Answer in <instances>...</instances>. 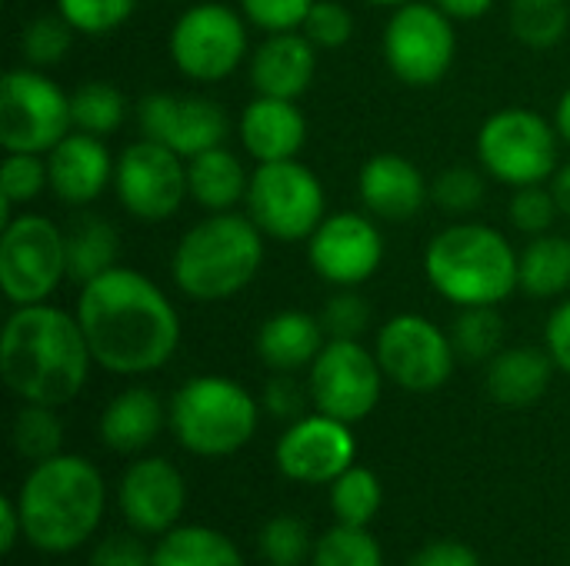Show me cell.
<instances>
[{
    "instance_id": "34",
    "label": "cell",
    "mask_w": 570,
    "mask_h": 566,
    "mask_svg": "<svg viewBox=\"0 0 570 566\" xmlns=\"http://www.w3.org/2000/svg\"><path fill=\"white\" fill-rule=\"evenodd\" d=\"M50 190L47 153H3L0 163V227L13 217V207L33 203Z\"/></svg>"
},
{
    "instance_id": "49",
    "label": "cell",
    "mask_w": 570,
    "mask_h": 566,
    "mask_svg": "<svg viewBox=\"0 0 570 566\" xmlns=\"http://www.w3.org/2000/svg\"><path fill=\"white\" fill-rule=\"evenodd\" d=\"M407 566H481V560H478V554L468 544L438 540V544L424 547Z\"/></svg>"
},
{
    "instance_id": "16",
    "label": "cell",
    "mask_w": 570,
    "mask_h": 566,
    "mask_svg": "<svg viewBox=\"0 0 570 566\" xmlns=\"http://www.w3.org/2000/svg\"><path fill=\"white\" fill-rule=\"evenodd\" d=\"M307 264L331 287H361L384 264V234L367 210L327 214L307 237Z\"/></svg>"
},
{
    "instance_id": "36",
    "label": "cell",
    "mask_w": 570,
    "mask_h": 566,
    "mask_svg": "<svg viewBox=\"0 0 570 566\" xmlns=\"http://www.w3.org/2000/svg\"><path fill=\"white\" fill-rule=\"evenodd\" d=\"M57 407H43V404H23L13 417V450L23 457V460H50L60 454V444H63V424L60 417L53 414Z\"/></svg>"
},
{
    "instance_id": "54",
    "label": "cell",
    "mask_w": 570,
    "mask_h": 566,
    "mask_svg": "<svg viewBox=\"0 0 570 566\" xmlns=\"http://www.w3.org/2000/svg\"><path fill=\"white\" fill-rule=\"evenodd\" d=\"M361 3H371V7H387V10H394V7H401V3H411V0H361Z\"/></svg>"
},
{
    "instance_id": "14",
    "label": "cell",
    "mask_w": 570,
    "mask_h": 566,
    "mask_svg": "<svg viewBox=\"0 0 570 566\" xmlns=\"http://www.w3.org/2000/svg\"><path fill=\"white\" fill-rule=\"evenodd\" d=\"M114 193L120 207L140 224H164L180 214L190 197L187 160L157 140H134L117 153Z\"/></svg>"
},
{
    "instance_id": "38",
    "label": "cell",
    "mask_w": 570,
    "mask_h": 566,
    "mask_svg": "<svg viewBox=\"0 0 570 566\" xmlns=\"http://www.w3.org/2000/svg\"><path fill=\"white\" fill-rule=\"evenodd\" d=\"M311 566H384L381 544L364 527H331L311 554Z\"/></svg>"
},
{
    "instance_id": "52",
    "label": "cell",
    "mask_w": 570,
    "mask_h": 566,
    "mask_svg": "<svg viewBox=\"0 0 570 566\" xmlns=\"http://www.w3.org/2000/svg\"><path fill=\"white\" fill-rule=\"evenodd\" d=\"M551 190H554V200H558V207H561V217H568L570 220V160L554 170Z\"/></svg>"
},
{
    "instance_id": "50",
    "label": "cell",
    "mask_w": 570,
    "mask_h": 566,
    "mask_svg": "<svg viewBox=\"0 0 570 566\" xmlns=\"http://www.w3.org/2000/svg\"><path fill=\"white\" fill-rule=\"evenodd\" d=\"M23 534V517H20V507L17 500L3 497L0 500V547L3 554H10L17 547V537Z\"/></svg>"
},
{
    "instance_id": "39",
    "label": "cell",
    "mask_w": 570,
    "mask_h": 566,
    "mask_svg": "<svg viewBox=\"0 0 570 566\" xmlns=\"http://www.w3.org/2000/svg\"><path fill=\"white\" fill-rule=\"evenodd\" d=\"M137 10V0H57V13L80 37H107L120 30Z\"/></svg>"
},
{
    "instance_id": "40",
    "label": "cell",
    "mask_w": 570,
    "mask_h": 566,
    "mask_svg": "<svg viewBox=\"0 0 570 566\" xmlns=\"http://www.w3.org/2000/svg\"><path fill=\"white\" fill-rule=\"evenodd\" d=\"M488 197V183L474 167H448L431 180V200L451 217H471Z\"/></svg>"
},
{
    "instance_id": "46",
    "label": "cell",
    "mask_w": 570,
    "mask_h": 566,
    "mask_svg": "<svg viewBox=\"0 0 570 566\" xmlns=\"http://www.w3.org/2000/svg\"><path fill=\"white\" fill-rule=\"evenodd\" d=\"M261 400L277 420H297V417H304V407L311 404V387H301L294 380V374H277L267 380Z\"/></svg>"
},
{
    "instance_id": "41",
    "label": "cell",
    "mask_w": 570,
    "mask_h": 566,
    "mask_svg": "<svg viewBox=\"0 0 570 566\" xmlns=\"http://www.w3.org/2000/svg\"><path fill=\"white\" fill-rule=\"evenodd\" d=\"M317 317L327 340H361L371 327V304L357 294V287H337Z\"/></svg>"
},
{
    "instance_id": "15",
    "label": "cell",
    "mask_w": 570,
    "mask_h": 566,
    "mask_svg": "<svg viewBox=\"0 0 570 566\" xmlns=\"http://www.w3.org/2000/svg\"><path fill=\"white\" fill-rule=\"evenodd\" d=\"M311 404L344 424H361L374 414L384 387L377 354L361 340H327L317 360L307 367Z\"/></svg>"
},
{
    "instance_id": "27",
    "label": "cell",
    "mask_w": 570,
    "mask_h": 566,
    "mask_svg": "<svg viewBox=\"0 0 570 566\" xmlns=\"http://www.w3.org/2000/svg\"><path fill=\"white\" fill-rule=\"evenodd\" d=\"M187 183H190V200L197 207H204L207 214H224V210H237V203L247 200L250 173L244 160L220 143L187 160Z\"/></svg>"
},
{
    "instance_id": "13",
    "label": "cell",
    "mask_w": 570,
    "mask_h": 566,
    "mask_svg": "<svg viewBox=\"0 0 570 566\" xmlns=\"http://www.w3.org/2000/svg\"><path fill=\"white\" fill-rule=\"evenodd\" d=\"M377 364L391 384L407 394H434L454 374V340L424 314H394L374 340Z\"/></svg>"
},
{
    "instance_id": "26",
    "label": "cell",
    "mask_w": 570,
    "mask_h": 566,
    "mask_svg": "<svg viewBox=\"0 0 570 566\" xmlns=\"http://www.w3.org/2000/svg\"><path fill=\"white\" fill-rule=\"evenodd\" d=\"M164 420H167L164 404L150 387H127L104 407L97 430L110 450L140 454L157 440Z\"/></svg>"
},
{
    "instance_id": "20",
    "label": "cell",
    "mask_w": 570,
    "mask_h": 566,
    "mask_svg": "<svg viewBox=\"0 0 570 566\" xmlns=\"http://www.w3.org/2000/svg\"><path fill=\"white\" fill-rule=\"evenodd\" d=\"M357 197L381 224H407L431 200V183L421 167L394 150L374 153L357 173Z\"/></svg>"
},
{
    "instance_id": "9",
    "label": "cell",
    "mask_w": 570,
    "mask_h": 566,
    "mask_svg": "<svg viewBox=\"0 0 570 566\" xmlns=\"http://www.w3.org/2000/svg\"><path fill=\"white\" fill-rule=\"evenodd\" d=\"M247 217L264 230L271 240H307L321 220L327 217V193L321 177L294 160H271L250 170L247 187Z\"/></svg>"
},
{
    "instance_id": "51",
    "label": "cell",
    "mask_w": 570,
    "mask_h": 566,
    "mask_svg": "<svg viewBox=\"0 0 570 566\" xmlns=\"http://www.w3.org/2000/svg\"><path fill=\"white\" fill-rule=\"evenodd\" d=\"M431 3H438L451 20H478L488 17L498 0H431Z\"/></svg>"
},
{
    "instance_id": "6",
    "label": "cell",
    "mask_w": 570,
    "mask_h": 566,
    "mask_svg": "<svg viewBox=\"0 0 570 566\" xmlns=\"http://www.w3.org/2000/svg\"><path fill=\"white\" fill-rule=\"evenodd\" d=\"M261 404L230 377L200 374L180 384L167 407L177 444L197 457H230L257 434Z\"/></svg>"
},
{
    "instance_id": "8",
    "label": "cell",
    "mask_w": 570,
    "mask_h": 566,
    "mask_svg": "<svg viewBox=\"0 0 570 566\" xmlns=\"http://www.w3.org/2000/svg\"><path fill=\"white\" fill-rule=\"evenodd\" d=\"M67 280V240L43 214H13L0 227V290L10 307L47 304Z\"/></svg>"
},
{
    "instance_id": "45",
    "label": "cell",
    "mask_w": 570,
    "mask_h": 566,
    "mask_svg": "<svg viewBox=\"0 0 570 566\" xmlns=\"http://www.w3.org/2000/svg\"><path fill=\"white\" fill-rule=\"evenodd\" d=\"M237 3L247 23H254L264 33H281V30H301L304 17L317 0H237Z\"/></svg>"
},
{
    "instance_id": "22",
    "label": "cell",
    "mask_w": 570,
    "mask_h": 566,
    "mask_svg": "<svg viewBox=\"0 0 570 566\" xmlns=\"http://www.w3.org/2000/svg\"><path fill=\"white\" fill-rule=\"evenodd\" d=\"M247 73L261 97L297 100L317 77V47L304 37V30L267 33L250 53Z\"/></svg>"
},
{
    "instance_id": "4",
    "label": "cell",
    "mask_w": 570,
    "mask_h": 566,
    "mask_svg": "<svg viewBox=\"0 0 570 566\" xmlns=\"http://www.w3.org/2000/svg\"><path fill=\"white\" fill-rule=\"evenodd\" d=\"M104 477L73 454L40 460L17 497L23 517V537L43 554L77 550L104 517Z\"/></svg>"
},
{
    "instance_id": "35",
    "label": "cell",
    "mask_w": 570,
    "mask_h": 566,
    "mask_svg": "<svg viewBox=\"0 0 570 566\" xmlns=\"http://www.w3.org/2000/svg\"><path fill=\"white\" fill-rule=\"evenodd\" d=\"M381 500H384V490H381V480L374 477V470L367 467H347L334 484H331V507H334V517L337 524H347V527H367L377 510H381Z\"/></svg>"
},
{
    "instance_id": "29",
    "label": "cell",
    "mask_w": 570,
    "mask_h": 566,
    "mask_svg": "<svg viewBox=\"0 0 570 566\" xmlns=\"http://www.w3.org/2000/svg\"><path fill=\"white\" fill-rule=\"evenodd\" d=\"M518 290L531 300H558L570 290V237L541 234L518 257Z\"/></svg>"
},
{
    "instance_id": "37",
    "label": "cell",
    "mask_w": 570,
    "mask_h": 566,
    "mask_svg": "<svg viewBox=\"0 0 570 566\" xmlns=\"http://www.w3.org/2000/svg\"><path fill=\"white\" fill-rule=\"evenodd\" d=\"M73 27L60 17V13H40L33 20L23 23L20 30V57L27 67L37 70H50L57 63L67 60L70 47H73Z\"/></svg>"
},
{
    "instance_id": "2",
    "label": "cell",
    "mask_w": 570,
    "mask_h": 566,
    "mask_svg": "<svg viewBox=\"0 0 570 566\" xmlns=\"http://www.w3.org/2000/svg\"><path fill=\"white\" fill-rule=\"evenodd\" d=\"M90 344L77 314L30 304L13 307L0 334V377L23 404L63 407L90 377Z\"/></svg>"
},
{
    "instance_id": "12",
    "label": "cell",
    "mask_w": 570,
    "mask_h": 566,
    "mask_svg": "<svg viewBox=\"0 0 570 566\" xmlns=\"http://www.w3.org/2000/svg\"><path fill=\"white\" fill-rule=\"evenodd\" d=\"M170 60L180 77L194 83L227 80L247 57V17L227 3L187 7L167 37Z\"/></svg>"
},
{
    "instance_id": "53",
    "label": "cell",
    "mask_w": 570,
    "mask_h": 566,
    "mask_svg": "<svg viewBox=\"0 0 570 566\" xmlns=\"http://www.w3.org/2000/svg\"><path fill=\"white\" fill-rule=\"evenodd\" d=\"M554 127H558L561 140L570 147V87L561 93V100L554 107Z\"/></svg>"
},
{
    "instance_id": "28",
    "label": "cell",
    "mask_w": 570,
    "mask_h": 566,
    "mask_svg": "<svg viewBox=\"0 0 570 566\" xmlns=\"http://www.w3.org/2000/svg\"><path fill=\"white\" fill-rule=\"evenodd\" d=\"M63 240H67V280L70 284L83 287L97 280L100 274H107L110 267H117L120 234L110 220L97 214H83L63 230Z\"/></svg>"
},
{
    "instance_id": "17",
    "label": "cell",
    "mask_w": 570,
    "mask_h": 566,
    "mask_svg": "<svg viewBox=\"0 0 570 566\" xmlns=\"http://www.w3.org/2000/svg\"><path fill=\"white\" fill-rule=\"evenodd\" d=\"M137 123L147 140H157L184 160L220 147L230 133L227 110L200 93H147L137 103Z\"/></svg>"
},
{
    "instance_id": "30",
    "label": "cell",
    "mask_w": 570,
    "mask_h": 566,
    "mask_svg": "<svg viewBox=\"0 0 570 566\" xmlns=\"http://www.w3.org/2000/svg\"><path fill=\"white\" fill-rule=\"evenodd\" d=\"M150 554L154 566H244L240 550L210 527H174Z\"/></svg>"
},
{
    "instance_id": "21",
    "label": "cell",
    "mask_w": 570,
    "mask_h": 566,
    "mask_svg": "<svg viewBox=\"0 0 570 566\" xmlns=\"http://www.w3.org/2000/svg\"><path fill=\"white\" fill-rule=\"evenodd\" d=\"M114 167H117V157L107 150L104 137H94L83 130H70L47 153L50 190L67 207L94 203L107 190V183H114Z\"/></svg>"
},
{
    "instance_id": "18",
    "label": "cell",
    "mask_w": 570,
    "mask_h": 566,
    "mask_svg": "<svg viewBox=\"0 0 570 566\" xmlns=\"http://www.w3.org/2000/svg\"><path fill=\"white\" fill-rule=\"evenodd\" d=\"M277 467L287 480L297 484H334L347 467H354L357 440L351 424L327 414H304L291 420L284 437L277 440Z\"/></svg>"
},
{
    "instance_id": "48",
    "label": "cell",
    "mask_w": 570,
    "mask_h": 566,
    "mask_svg": "<svg viewBox=\"0 0 570 566\" xmlns=\"http://www.w3.org/2000/svg\"><path fill=\"white\" fill-rule=\"evenodd\" d=\"M544 350L551 354V360L558 364V370H564L570 377V297H564L544 327Z\"/></svg>"
},
{
    "instance_id": "31",
    "label": "cell",
    "mask_w": 570,
    "mask_h": 566,
    "mask_svg": "<svg viewBox=\"0 0 570 566\" xmlns=\"http://www.w3.org/2000/svg\"><path fill=\"white\" fill-rule=\"evenodd\" d=\"M508 27L531 50H551L568 37L570 0H511Z\"/></svg>"
},
{
    "instance_id": "44",
    "label": "cell",
    "mask_w": 570,
    "mask_h": 566,
    "mask_svg": "<svg viewBox=\"0 0 570 566\" xmlns=\"http://www.w3.org/2000/svg\"><path fill=\"white\" fill-rule=\"evenodd\" d=\"M301 30L317 50H337L354 37V13L341 0H317Z\"/></svg>"
},
{
    "instance_id": "24",
    "label": "cell",
    "mask_w": 570,
    "mask_h": 566,
    "mask_svg": "<svg viewBox=\"0 0 570 566\" xmlns=\"http://www.w3.org/2000/svg\"><path fill=\"white\" fill-rule=\"evenodd\" d=\"M324 344H327V334L317 314L277 310L261 324L254 350L261 364H267L274 374H297L317 360Z\"/></svg>"
},
{
    "instance_id": "32",
    "label": "cell",
    "mask_w": 570,
    "mask_h": 566,
    "mask_svg": "<svg viewBox=\"0 0 570 566\" xmlns=\"http://www.w3.org/2000/svg\"><path fill=\"white\" fill-rule=\"evenodd\" d=\"M448 334L461 360L491 364L504 350L508 324L498 307H458V317Z\"/></svg>"
},
{
    "instance_id": "19",
    "label": "cell",
    "mask_w": 570,
    "mask_h": 566,
    "mask_svg": "<svg viewBox=\"0 0 570 566\" xmlns=\"http://www.w3.org/2000/svg\"><path fill=\"white\" fill-rule=\"evenodd\" d=\"M117 500L134 530L167 534L187 507V484L170 460L144 457L124 474Z\"/></svg>"
},
{
    "instance_id": "1",
    "label": "cell",
    "mask_w": 570,
    "mask_h": 566,
    "mask_svg": "<svg viewBox=\"0 0 570 566\" xmlns=\"http://www.w3.org/2000/svg\"><path fill=\"white\" fill-rule=\"evenodd\" d=\"M77 320L94 364L117 377L154 374L180 347V314L174 300L140 270L110 267L80 287Z\"/></svg>"
},
{
    "instance_id": "23",
    "label": "cell",
    "mask_w": 570,
    "mask_h": 566,
    "mask_svg": "<svg viewBox=\"0 0 570 566\" xmlns=\"http://www.w3.org/2000/svg\"><path fill=\"white\" fill-rule=\"evenodd\" d=\"M240 147L250 160H294L307 143V117L301 113L297 100L281 97H254L237 120Z\"/></svg>"
},
{
    "instance_id": "42",
    "label": "cell",
    "mask_w": 570,
    "mask_h": 566,
    "mask_svg": "<svg viewBox=\"0 0 570 566\" xmlns=\"http://www.w3.org/2000/svg\"><path fill=\"white\" fill-rule=\"evenodd\" d=\"M261 554L264 560H271L274 566H301L311 554V534L307 524L297 517H274L264 530H261Z\"/></svg>"
},
{
    "instance_id": "47",
    "label": "cell",
    "mask_w": 570,
    "mask_h": 566,
    "mask_svg": "<svg viewBox=\"0 0 570 566\" xmlns=\"http://www.w3.org/2000/svg\"><path fill=\"white\" fill-rule=\"evenodd\" d=\"M90 566H154V554H147L134 537H107L97 544Z\"/></svg>"
},
{
    "instance_id": "5",
    "label": "cell",
    "mask_w": 570,
    "mask_h": 566,
    "mask_svg": "<svg viewBox=\"0 0 570 566\" xmlns=\"http://www.w3.org/2000/svg\"><path fill=\"white\" fill-rule=\"evenodd\" d=\"M518 250L478 220H454L424 250V277L454 307H501L518 290Z\"/></svg>"
},
{
    "instance_id": "3",
    "label": "cell",
    "mask_w": 570,
    "mask_h": 566,
    "mask_svg": "<svg viewBox=\"0 0 570 566\" xmlns=\"http://www.w3.org/2000/svg\"><path fill=\"white\" fill-rule=\"evenodd\" d=\"M264 240V230L247 214H207L180 234L170 254L174 287L194 304L234 300L261 274L267 257Z\"/></svg>"
},
{
    "instance_id": "11",
    "label": "cell",
    "mask_w": 570,
    "mask_h": 566,
    "mask_svg": "<svg viewBox=\"0 0 570 566\" xmlns=\"http://www.w3.org/2000/svg\"><path fill=\"white\" fill-rule=\"evenodd\" d=\"M384 63L414 90L441 83L458 57L454 20L431 0H411L391 10L384 27Z\"/></svg>"
},
{
    "instance_id": "25",
    "label": "cell",
    "mask_w": 570,
    "mask_h": 566,
    "mask_svg": "<svg viewBox=\"0 0 570 566\" xmlns=\"http://www.w3.org/2000/svg\"><path fill=\"white\" fill-rule=\"evenodd\" d=\"M554 360L548 350L538 347H504L491 364H488V394L494 404L521 410L538 404L554 377Z\"/></svg>"
},
{
    "instance_id": "10",
    "label": "cell",
    "mask_w": 570,
    "mask_h": 566,
    "mask_svg": "<svg viewBox=\"0 0 570 566\" xmlns=\"http://www.w3.org/2000/svg\"><path fill=\"white\" fill-rule=\"evenodd\" d=\"M73 130L70 93L37 67H13L0 80L3 153H50Z\"/></svg>"
},
{
    "instance_id": "7",
    "label": "cell",
    "mask_w": 570,
    "mask_h": 566,
    "mask_svg": "<svg viewBox=\"0 0 570 566\" xmlns=\"http://www.w3.org/2000/svg\"><path fill=\"white\" fill-rule=\"evenodd\" d=\"M478 163L488 177L508 187H531L554 177L561 167V133L554 120L528 107L494 110L474 140Z\"/></svg>"
},
{
    "instance_id": "33",
    "label": "cell",
    "mask_w": 570,
    "mask_h": 566,
    "mask_svg": "<svg viewBox=\"0 0 570 566\" xmlns=\"http://www.w3.org/2000/svg\"><path fill=\"white\" fill-rule=\"evenodd\" d=\"M70 113H73V130L107 137L120 130L127 120V97L120 87L107 80H87L70 93Z\"/></svg>"
},
{
    "instance_id": "43",
    "label": "cell",
    "mask_w": 570,
    "mask_h": 566,
    "mask_svg": "<svg viewBox=\"0 0 570 566\" xmlns=\"http://www.w3.org/2000/svg\"><path fill=\"white\" fill-rule=\"evenodd\" d=\"M511 224L528 234V237H541L554 227V220L561 217V207L554 200L551 183H531V187H518L511 197Z\"/></svg>"
}]
</instances>
